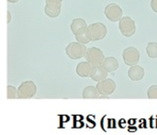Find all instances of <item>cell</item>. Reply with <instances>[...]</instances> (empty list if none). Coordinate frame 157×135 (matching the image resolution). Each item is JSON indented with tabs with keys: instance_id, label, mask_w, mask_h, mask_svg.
I'll return each mask as SVG.
<instances>
[{
	"instance_id": "7a4b0ae2",
	"label": "cell",
	"mask_w": 157,
	"mask_h": 135,
	"mask_svg": "<svg viewBox=\"0 0 157 135\" xmlns=\"http://www.w3.org/2000/svg\"><path fill=\"white\" fill-rule=\"evenodd\" d=\"M119 29L121 33L125 37H132L136 32V24L135 21L129 16L122 17L119 23Z\"/></svg>"
},
{
	"instance_id": "6da1fadb",
	"label": "cell",
	"mask_w": 157,
	"mask_h": 135,
	"mask_svg": "<svg viewBox=\"0 0 157 135\" xmlns=\"http://www.w3.org/2000/svg\"><path fill=\"white\" fill-rule=\"evenodd\" d=\"M87 48L85 44H82L78 41L75 42H70L66 48L65 52L67 56L72 60H78L83 57H85Z\"/></svg>"
},
{
	"instance_id": "2e32d148",
	"label": "cell",
	"mask_w": 157,
	"mask_h": 135,
	"mask_svg": "<svg viewBox=\"0 0 157 135\" xmlns=\"http://www.w3.org/2000/svg\"><path fill=\"white\" fill-rule=\"evenodd\" d=\"M146 52L150 58L152 59L157 58V42L155 41L149 42L146 47Z\"/></svg>"
},
{
	"instance_id": "3957f363",
	"label": "cell",
	"mask_w": 157,
	"mask_h": 135,
	"mask_svg": "<svg viewBox=\"0 0 157 135\" xmlns=\"http://www.w3.org/2000/svg\"><path fill=\"white\" fill-rule=\"evenodd\" d=\"M37 93V87L32 81L23 82L17 88V98L28 99L33 98Z\"/></svg>"
},
{
	"instance_id": "ffe728a7",
	"label": "cell",
	"mask_w": 157,
	"mask_h": 135,
	"mask_svg": "<svg viewBox=\"0 0 157 135\" xmlns=\"http://www.w3.org/2000/svg\"><path fill=\"white\" fill-rule=\"evenodd\" d=\"M44 12L50 17H56L60 15L61 10H55V9H50L48 7H44Z\"/></svg>"
},
{
	"instance_id": "9c48e42d",
	"label": "cell",
	"mask_w": 157,
	"mask_h": 135,
	"mask_svg": "<svg viewBox=\"0 0 157 135\" xmlns=\"http://www.w3.org/2000/svg\"><path fill=\"white\" fill-rule=\"evenodd\" d=\"M96 66L89 62H81L76 66V74L80 77H91Z\"/></svg>"
},
{
	"instance_id": "5b68a950",
	"label": "cell",
	"mask_w": 157,
	"mask_h": 135,
	"mask_svg": "<svg viewBox=\"0 0 157 135\" xmlns=\"http://www.w3.org/2000/svg\"><path fill=\"white\" fill-rule=\"evenodd\" d=\"M104 14L107 17V18L112 22L120 21L123 16V11L121 6H119L116 3H110L109 4L104 10Z\"/></svg>"
},
{
	"instance_id": "8fae6325",
	"label": "cell",
	"mask_w": 157,
	"mask_h": 135,
	"mask_svg": "<svg viewBox=\"0 0 157 135\" xmlns=\"http://www.w3.org/2000/svg\"><path fill=\"white\" fill-rule=\"evenodd\" d=\"M75 39L78 42L82 43V44H87L88 42H90L92 40V36H91V32L90 29H88V27L86 28H82L80 29L75 34Z\"/></svg>"
},
{
	"instance_id": "603a6c76",
	"label": "cell",
	"mask_w": 157,
	"mask_h": 135,
	"mask_svg": "<svg viewBox=\"0 0 157 135\" xmlns=\"http://www.w3.org/2000/svg\"><path fill=\"white\" fill-rule=\"evenodd\" d=\"M19 0H7V2L8 3H17V2H18Z\"/></svg>"
},
{
	"instance_id": "7402d4cb",
	"label": "cell",
	"mask_w": 157,
	"mask_h": 135,
	"mask_svg": "<svg viewBox=\"0 0 157 135\" xmlns=\"http://www.w3.org/2000/svg\"><path fill=\"white\" fill-rule=\"evenodd\" d=\"M6 17H7V19H6V23L8 24V23H10L11 18H12V15H11V13H10V11H9V10H7V11H6Z\"/></svg>"
},
{
	"instance_id": "e0dca14e",
	"label": "cell",
	"mask_w": 157,
	"mask_h": 135,
	"mask_svg": "<svg viewBox=\"0 0 157 135\" xmlns=\"http://www.w3.org/2000/svg\"><path fill=\"white\" fill-rule=\"evenodd\" d=\"M63 0H45V7L50 9L61 10Z\"/></svg>"
},
{
	"instance_id": "4fadbf2b",
	"label": "cell",
	"mask_w": 157,
	"mask_h": 135,
	"mask_svg": "<svg viewBox=\"0 0 157 135\" xmlns=\"http://www.w3.org/2000/svg\"><path fill=\"white\" fill-rule=\"evenodd\" d=\"M108 74L109 73L107 72V70L102 65H98V66H96L94 74L92 75L91 78L96 82H100V81L107 78Z\"/></svg>"
},
{
	"instance_id": "8992f818",
	"label": "cell",
	"mask_w": 157,
	"mask_h": 135,
	"mask_svg": "<svg viewBox=\"0 0 157 135\" xmlns=\"http://www.w3.org/2000/svg\"><path fill=\"white\" fill-rule=\"evenodd\" d=\"M88 29H90L93 41H98V40H103L108 33V29H107L106 25H104L101 22L92 23L88 26Z\"/></svg>"
},
{
	"instance_id": "ba28073f",
	"label": "cell",
	"mask_w": 157,
	"mask_h": 135,
	"mask_svg": "<svg viewBox=\"0 0 157 135\" xmlns=\"http://www.w3.org/2000/svg\"><path fill=\"white\" fill-rule=\"evenodd\" d=\"M97 89L98 93L102 96H109L116 90V83L109 78H106L100 82H98Z\"/></svg>"
},
{
	"instance_id": "d6986e66",
	"label": "cell",
	"mask_w": 157,
	"mask_h": 135,
	"mask_svg": "<svg viewBox=\"0 0 157 135\" xmlns=\"http://www.w3.org/2000/svg\"><path fill=\"white\" fill-rule=\"evenodd\" d=\"M147 97L150 99H157V85H154L149 87L147 91Z\"/></svg>"
},
{
	"instance_id": "277c9868",
	"label": "cell",
	"mask_w": 157,
	"mask_h": 135,
	"mask_svg": "<svg viewBox=\"0 0 157 135\" xmlns=\"http://www.w3.org/2000/svg\"><path fill=\"white\" fill-rule=\"evenodd\" d=\"M85 58L87 62L91 63L95 66L102 65V63L105 60V55L103 52L97 47H90L86 50Z\"/></svg>"
},
{
	"instance_id": "9a60e30c",
	"label": "cell",
	"mask_w": 157,
	"mask_h": 135,
	"mask_svg": "<svg viewBox=\"0 0 157 135\" xmlns=\"http://www.w3.org/2000/svg\"><path fill=\"white\" fill-rule=\"evenodd\" d=\"M88 27L86 21L83 18H75L71 23V30L74 34H75L80 29Z\"/></svg>"
},
{
	"instance_id": "44dd1931",
	"label": "cell",
	"mask_w": 157,
	"mask_h": 135,
	"mask_svg": "<svg viewBox=\"0 0 157 135\" xmlns=\"http://www.w3.org/2000/svg\"><path fill=\"white\" fill-rule=\"evenodd\" d=\"M151 7L155 12L157 13V0H151Z\"/></svg>"
},
{
	"instance_id": "30bf717a",
	"label": "cell",
	"mask_w": 157,
	"mask_h": 135,
	"mask_svg": "<svg viewBox=\"0 0 157 135\" xmlns=\"http://www.w3.org/2000/svg\"><path fill=\"white\" fill-rule=\"evenodd\" d=\"M144 75H145V71L144 67L138 64L131 66L128 71V76L132 81H135V82L142 80L144 77Z\"/></svg>"
},
{
	"instance_id": "ac0fdd59",
	"label": "cell",
	"mask_w": 157,
	"mask_h": 135,
	"mask_svg": "<svg viewBox=\"0 0 157 135\" xmlns=\"http://www.w3.org/2000/svg\"><path fill=\"white\" fill-rule=\"evenodd\" d=\"M6 92H7V98L8 99H15L17 98V89L13 86H7Z\"/></svg>"
},
{
	"instance_id": "52a82bcc",
	"label": "cell",
	"mask_w": 157,
	"mask_h": 135,
	"mask_svg": "<svg viewBox=\"0 0 157 135\" xmlns=\"http://www.w3.org/2000/svg\"><path fill=\"white\" fill-rule=\"evenodd\" d=\"M140 57L141 55L139 51L134 47H128L122 52V58L124 60V63L129 66L138 64Z\"/></svg>"
},
{
	"instance_id": "5bb4252c",
	"label": "cell",
	"mask_w": 157,
	"mask_h": 135,
	"mask_svg": "<svg viewBox=\"0 0 157 135\" xmlns=\"http://www.w3.org/2000/svg\"><path fill=\"white\" fill-rule=\"evenodd\" d=\"M99 93L96 87L93 86H89L86 87L83 93H82V97L85 99H94V98H99Z\"/></svg>"
},
{
	"instance_id": "7c38bea8",
	"label": "cell",
	"mask_w": 157,
	"mask_h": 135,
	"mask_svg": "<svg viewBox=\"0 0 157 135\" xmlns=\"http://www.w3.org/2000/svg\"><path fill=\"white\" fill-rule=\"evenodd\" d=\"M102 66L107 70L108 73H112L119 68V62L113 56L106 57L104 62L102 63Z\"/></svg>"
}]
</instances>
